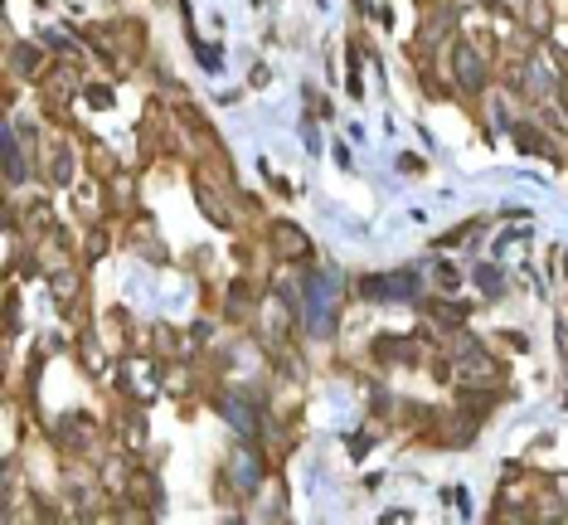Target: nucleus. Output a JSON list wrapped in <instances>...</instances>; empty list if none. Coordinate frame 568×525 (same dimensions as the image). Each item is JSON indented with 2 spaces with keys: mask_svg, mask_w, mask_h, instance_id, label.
Here are the masks:
<instances>
[{
  "mask_svg": "<svg viewBox=\"0 0 568 525\" xmlns=\"http://www.w3.org/2000/svg\"><path fill=\"white\" fill-rule=\"evenodd\" d=\"M457 73H466V83H476V78H481V63L471 58V49H461V58H457Z\"/></svg>",
  "mask_w": 568,
  "mask_h": 525,
  "instance_id": "1",
  "label": "nucleus"
}]
</instances>
